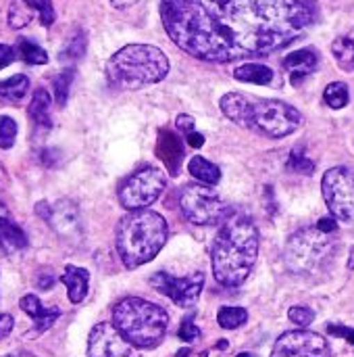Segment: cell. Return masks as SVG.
<instances>
[{
	"mask_svg": "<svg viewBox=\"0 0 354 357\" xmlns=\"http://www.w3.org/2000/svg\"><path fill=\"white\" fill-rule=\"evenodd\" d=\"M23 4L31 10V13H38L40 17V23L50 27L56 19V13H54V6H52V0H23Z\"/></svg>",
	"mask_w": 354,
	"mask_h": 357,
	"instance_id": "cell-32",
	"label": "cell"
},
{
	"mask_svg": "<svg viewBox=\"0 0 354 357\" xmlns=\"http://www.w3.org/2000/svg\"><path fill=\"white\" fill-rule=\"evenodd\" d=\"M321 192L332 218L340 222H354V169L340 165L325 172Z\"/></svg>",
	"mask_w": 354,
	"mask_h": 357,
	"instance_id": "cell-10",
	"label": "cell"
},
{
	"mask_svg": "<svg viewBox=\"0 0 354 357\" xmlns=\"http://www.w3.org/2000/svg\"><path fill=\"white\" fill-rule=\"evenodd\" d=\"M27 245H29L27 234L13 220V213L8 211V207L0 201V249L4 253H17V251H23Z\"/></svg>",
	"mask_w": 354,
	"mask_h": 357,
	"instance_id": "cell-16",
	"label": "cell"
},
{
	"mask_svg": "<svg viewBox=\"0 0 354 357\" xmlns=\"http://www.w3.org/2000/svg\"><path fill=\"white\" fill-rule=\"evenodd\" d=\"M35 213L56 232L58 238H65L69 243H77L83 236L81 226V211L77 203L71 199H61L56 203L40 201L35 205Z\"/></svg>",
	"mask_w": 354,
	"mask_h": 357,
	"instance_id": "cell-11",
	"label": "cell"
},
{
	"mask_svg": "<svg viewBox=\"0 0 354 357\" xmlns=\"http://www.w3.org/2000/svg\"><path fill=\"white\" fill-rule=\"evenodd\" d=\"M138 0H111V4L115 6V8H127V6H131V4H136Z\"/></svg>",
	"mask_w": 354,
	"mask_h": 357,
	"instance_id": "cell-44",
	"label": "cell"
},
{
	"mask_svg": "<svg viewBox=\"0 0 354 357\" xmlns=\"http://www.w3.org/2000/svg\"><path fill=\"white\" fill-rule=\"evenodd\" d=\"M348 268L354 270V253H351V259H348Z\"/></svg>",
	"mask_w": 354,
	"mask_h": 357,
	"instance_id": "cell-47",
	"label": "cell"
},
{
	"mask_svg": "<svg viewBox=\"0 0 354 357\" xmlns=\"http://www.w3.org/2000/svg\"><path fill=\"white\" fill-rule=\"evenodd\" d=\"M336 249L338 243L334 234H328L317 226H309L288 238L284 261L296 276H317L334 261Z\"/></svg>",
	"mask_w": 354,
	"mask_h": 357,
	"instance_id": "cell-6",
	"label": "cell"
},
{
	"mask_svg": "<svg viewBox=\"0 0 354 357\" xmlns=\"http://www.w3.org/2000/svg\"><path fill=\"white\" fill-rule=\"evenodd\" d=\"M4 357H35V356H31V354H25V351H19V354H10V356H4Z\"/></svg>",
	"mask_w": 354,
	"mask_h": 357,
	"instance_id": "cell-45",
	"label": "cell"
},
{
	"mask_svg": "<svg viewBox=\"0 0 354 357\" xmlns=\"http://www.w3.org/2000/svg\"><path fill=\"white\" fill-rule=\"evenodd\" d=\"M332 54L344 71H354V29L332 42Z\"/></svg>",
	"mask_w": 354,
	"mask_h": 357,
	"instance_id": "cell-24",
	"label": "cell"
},
{
	"mask_svg": "<svg viewBox=\"0 0 354 357\" xmlns=\"http://www.w3.org/2000/svg\"><path fill=\"white\" fill-rule=\"evenodd\" d=\"M29 92V77L17 73L13 77L0 79V102L4 105H19Z\"/></svg>",
	"mask_w": 354,
	"mask_h": 357,
	"instance_id": "cell-20",
	"label": "cell"
},
{
	"mask_svg": "<svg viewBox=\"0 0 354 357\" xmlns=\"http://www.w3.org/2000/svg\"><path fill=\"white\" fill-rule=\"evenodd\" d=\"M240 126L267 138H286L303 126V115L296 107L284 100L248 98Z\"/></svg>",
	"mask_w": 354,
	"mask_h": 357,
	"instance_id": "cell-7",
	"label": "cell"
},
{
	"mask_svg": "<svg viewBox=\"0 0 354 357\" xmlns=\"http://www.w3.org/2000/svg\"><path fill=\"white\" fill-rule=\"evenodd\" d=\"M188 172H190L192 178H196L200 184H207V186H215L221 180V169L215 163H211L209 159L200 157V155H196V157L190 159Z\"/></svg>",
	"mask_w": 354,
	"mask_h": 357,
	"instance_id": "cell-22",
	"label": "cell"
},
{
	"mask_svg": "<svg viewBox=\"0 0 354 357\" xmlns=\"http://www.w3.org/2000/svg\"><path fill=\"white\" fill-rule=\"evenodd\" d=\"M73 77H75V69H65L61 71L56 77H54V96H56V105L58 107H65L67 105V98H69V90H71V84H73Z\"/></svg>",
	"mask_w": 354,
	"mask_h": 357,
	"instance_id": "cell-31",
	"label": "cell"
},
{
	"mask_svg": "<svg viewBox=\"0 0 354 357\" xmlns=\"http://www.w3.org/2000/svg\"><path fill=\"white\" fill-rule=\"evenodd\" d=\"M246 105H248V98H246L244 94H240V92H227V94H223L221 100H219V107H221L223 115H225L227 119L236 121V123L242 121V115H244Z\"/></svg>",
	"mask_w": 354,
	"mask_h": 357,
	"instance_id": "cell-25",
	"label": "cell"
},
{
	"mask_svg": "<svg viewBox=\"0 0 354 357\" xmlns=\"http://www.w3.org/2000/svg\"><path fill=\"white\" fill-rule=\"evenodd\" d=\"M179 207L186 220L196 226H215L230 215L219 192L207 184H186L179 192Z\"/></svg>",
	"mask_w": 354,
	"mask_h": 357,
	"instance_id": "cell-8",
	"label": "cell"
},
{
	"mask_svg": "<svg viewBox=\"0 0 354 357\" xmlns=\"http://www.w3.org/2000/svg\"><path fill=\"white\" fill-rule=\"evenodd\" d=\"M317 228L323 230V232H328V234H336V230H338V220H336V218H321V220L317 222Z\"/></svg>",
	"mask_w": 354,
	"mask_h": 357,
	"instance_id": "cell-40",
	"label": "cell"
},
{
	"mask_svg": "<svg viewBox=\"0 0 354 357\" xmlns=\"http://www.w3.org/2000/svg\"><path fill=\"white\" fill-rule=\"evenodd\" d=\"M177 357H192V351H190V349H182V351L177 354Z\"/></svg>",
	"mask_w": 354,
	"mask_h": 357,
	"instance_id": "cell-46",
	"label": "cell"
},
{
	"mask_svg": "<svg viewBox=\"0 0 354 357\" xmlns=\"http://www.w3.org/2000/svg\"><path fill=\"white\" fill-rule=\"evenodd\" d=\"M186 142H188L192 149H200V146L204 144V136L198 134V132H190V134H186Z\"/></svg>",
	"mask_w": 354,
	"mask_h": 357,
	"instance_id": "cell-42",
	"label": "cell"
},
{
	"mask_svg": "<svg viewBox=\"0 0 354 357\" xmlns=\"http://www.w3.org/2000/svg\"><path fill=\"white\" fill-rule=\"evenodd\" d=\"M328 333H330V335H334V337L346 339L348 343H353V345H354V331H353V328H346V326H334V324H330V326H328Z\"/></svg>",
	"mask_w": 354,
	"mask_h": 357,
	"instance_id": "cell-37",
	"label": "cell"
},
{
	"mask_svg": "<svg viewBox=\"0 0 354 357\" xmlns=\"http://www.w3.org/2000/svg\"><path fill=\"white\" fill-rule=\"evenodd\" d=\"M156 155L167 165L169 174L177 176L179 167H182V161L186 157L184 140L175 132H171V130H161L159 132V140H156Z\"/></svg>",
	"mask_w": 354,
	"mask_h": 357,
	"instance_id": "cell-15",
	"label": "cell"
},
{
	"mask_svg": "<svg viewBox=\"0 0 354 357\" xmlns=\"http://www.w3.org/2000/svg\"><path fill=\"white\" fill-rule=\"evenodd\" d=\"M6 184H8V176H6V169H4L2 163H0V195L6 190Z\"/></svg>",
	"mask_w": 354,
	"mask_h": 357,
	"instance_id": "cell-43",
	"label": "cell"
},
{
	"mask_svg": "<svg viewBox=\"0 0 354 357\" xmlns=\"http://www.w3.org/2000/svg\"><path fill=\"white\" fill-rule=\"evenodd\" d=\"M150 284L154 291H159L161 295L169 297L175 305L179 307H192L196 305L202 287H204V274L196 272L192 276L186 278H177L169 272H156L150 278Z\"/></svg>",
	"mask_w": 354,
	"mask_h": 357,
	"instance_id": "cell-12",
	"label": "cell"
},
{
	"mask_svg": "<svg viewBox=\"0 0 354 357\" xmlns=\"http://www.w3.org/2000/svg\"><path fill=\"white\" fill-rule=\"evenodd\" d=\"M50 105H52L50 94L44 88H38L33 92L31 100H29V107H27V113H29V117L33 119L35 126L50 128V123H52L50 121Z\"/></svg>",
	"mask_w": 354,
	"mask_h": 357,
	"instance_id": "cell-21",
	"label": "cell"
},
{
	"mask_svg": "<svg viewBox=\"0 0 354 357\" xmlns=\"http://www.w3.org/2000/svg\"><path fill=\"white\" fill-rule=\"evenodd\" d=\"M165 186H167V174L159 167L144 165V167L136 169L134 174H129L121 182V186L117 190L119 203L127 211L146 209L163 195Z\"/></svg>",
	"mask_w": 354,
	"mask_h": 357,
	"instance_id": "cell-9",
	"label": "cell"
},
{
	"mask_svg": "<svg viewBox=\"0 0 354 357\" xmlns=\"http://www.w3.org/2000/svg\"><path fill=\"white\" fill-rule=\"evenodd\" d=\"M288 318H290L296 326L307 328V326H311V324H313V320H315V312H313L311 307H305V305H294V307H290Z\"/></svg>",
	"mask_w": 354,
	"mask_h": 357,
	"instance_id": "cell-35",
	"label": "cell"
},
{
	"mask_svg": "<svg viewBox=\"0 0 354 357\" xmlns=\"http://www.w3.org/2000/svg\"><path fill=\"white\" fill-rule=\"evenodd\" d=\"M319 65V56L313 48H303V50H294L284 59V69L290 73L292 84H298L300 79H305L309 73H313Z\"/></svg>",
	"mask_w": 354,
	"mask_h": 357,
	"instance_id": "cell-18",
	"label": "cell"
},
{
	"mask_svg": "<svg viewBox=\"0 0 354 357\" xmlns=\"http://www.w3.org/2000/svg\"><path fill=\"white\" fill-rule=\"evenodd\" d=\"M31 21V10L23 4V0H15V4L8 8V25L19 29Z\"/></svg>",
	"mask_w": 354,
	"mask_h": 357,
	"instance_id": "cell-34",
	"label": "cell"
},
{
	"mask_svg": "<svg viewBox=\"0 0 354 357\" xmlns=\"http://www.w3.org/2000/svg\"><path fill=\"white\" fill-rule=\"evenodd\" d=\"M323 100L328 107L332 109H344L351 100V94H348V86L344 82H332L325 92H323Z\"/></svg>",
	"mask_w": 354,
	"mask_h": 357,
	"instance_id": "cell-28",
	"label": "cell"
},
{
	"mask_svg": "<svg viewBox=\"0 0 354 357\" xmlns=\"http://www.w3.org/2000/svg\"><path fill=\"white\" fill-rule=\"evenodd\" d=\"M88 357H134V347L115 324L100 322L88 337Z\"/></svg>",
	"mask_w": 354,
	"mask_h": 357,
	"instance_id": "cell-14",
	"label": "cell"
},
{
	"mask_svg": "<svg viewBox=\"0 0 354 357\" xmlns=\"http://www.w3.org/2000/svg\"><path fill=\"white\" fill-rule=\"evenodd\" d=\"M17 54L21 56V61H25L27 65H46L48 63V54H46V50L40 46V44H35V42H31V40H25V38H21L19 42H17Z\"/></svg>",
	"mask_w": 354,
	"mask_h": 357,
	"instance_id": "cell-26",
	"label": "cell"
},
{
	"mask_svg": "<svg viewBox=\"0 0 354 357\" xmlns=\"http://www.w3.org/2000/svg\"><path fill=\"white\" fill-rule=\"evenodd\" d=\"M113 324L131 347L154 349L169 331V314L146 299L125 297L113 307Z\"/></svg>",
	"mask_w": 354,
	"mask_h": 357,
	"instance_id": "cell-5",
	"label": "cell"
},
{
	"mask_svg": "<svg viewBox=\"0 0 354 357\" xmlns=\"http://www.w3.org/2000/svg\"><path fill=\"white\" fill-rule=\"evenodd\" d=\"M175 126H177V130H179V132L190 134V132H194V117H190V115L182 113V115H177Z\"/></svg>",
	"mask_w": 354,
	"mask_h": 357,
	"instance_id": "cell-39",
	"label": "cell"
},
{
	"mask_svg": "<svg viewBox=\"0 0 354 357\" xmlns=\"http://www.w3.org/2000/svg\"><path fill=\"white\" fill-rule=\"evenodd\" d=\"M169 73L167 54L152 44H127L106 63V79L121 90H140L165 79Z\"/></svg>",
	"mask_w": 354,
	"mask_h": 357,
	"instance_id": "cell-4",
	"label": "cell"
},
{
	"mask_svg": "<svg viewBox=\"0 0 354 357\" xmlns=\"http://www.w3.org/2000/svg\"><path fill=\"white\" fill-rule=\"evenodd\" d=\"M15 59V48L6 46V44H0V69H4L6 65H10Z\"/></svg>",
	"mask_w": 354,
	"mask_h": 357,
	"instance_id": "cell-41",
	"label": "cell"
},
{
	"mask_svg": "<svg viewBox=\"0 0 354 357\" xmlns=\"http://www.w3.org/2000/svg\"><path fill=\"white\" fill-rule=\"evenodd\" d=\"M198 337H200V328L194 324V316L184 318V322L179 326V339L186 341V343H194Z\"/></svg>",
	"mask_w": 354,
	"mask_h": 357,
	"instance_id": "cell-36",
	"label": "cell"
},
{
	"mask_svg": "<svg viewBox=\"0 0 354 357\" xmlns=\"http://www.w3.org/2000/svg\"><path fill=\"white\" fill-rule=\"evenodd\" d=\"M19 307L33 320V335L46 333L61 318L58 307H44L35 295H23L21 301H19Z\"/></svg>",
	"mask_w": 354,
	"mask_h": 357,
	"instance_id": "cell-17",
	"label": "cell"
},
{
	"mask_svg": "<svg viewBox=\"0 0 354 357\" xmlns=\"http://www.w3.org/2000/svg\"><path fill=\"white\" fill-rule=\"evenodd\" d=\"M86 46H88L86 33H83V31H77L73 38L67 40V44H65V48L61 50L58 56H61L63 61H77V59H81V56L86 54Z\"/></svg>",
	"mask_w": 354,
	"mask_h": 357,
	"instance_id": "cell-30",
	"label": "cell"
},
{
	"mask_svg": "<svg viewBox=\"0 0 354 357\" xmlns=\"http://www.w3.org/2000/svg\"><path fill=\"white\" fill-rule=\"evenodd\" d=\"M169 226L165 218L150 209L129 211L117 226V253L125 268L134 270L152 261L165 247Z\"/></svg>",
	"mask_w": 354,
	"mask_h": 357,
	"instance_id": "cell-3",
	"label": "cell"
},
{
	"mask_svg": "<svg viewBox=\"0 0 354 357\" xmlns=\"http://www.w3.org/2000/svg\"><path fill=\"white\" fill-rule=\"evenodd\" d=\"M234 77L240 82H248V84H259V86H267L273 82V69L261 63H244L240 67H236Z\"/></svg>",
	"mask_w": 354,
	"mask_h": 357,
	"instance_id": "cell-23",
	"label": "cell"
},
{
	"mask_svg": "<svg viewBox=\"0 0 354 357\" xmlns=\"http://www.w3.org/2000/svg\"><path fill=\"white\" fill-rule=\"evenodd\" d=\"M271 357H332V349L325 337L317 333L288 331L275 341Z\"/></svg>",
	"mask_w": 354,
	"mask_h": 357,
	"instance_id": "cell-13",
	"label": "cell"
},
{
	"mask_svg": "<svg viewBox=\"0 0 354 357\" xmlns=\"http://www.w3.org/2000/svg\"><path fill=\"white\" fill-rule=\"evenodd\" d=\"M61 282L67 287V295L71 303H81L88 295L90 287V272L77 266H65V274L61 276Z\"/></svg>",
	"mask_w": 354,
	"mask_h": 357,
	"instance_id": "cell-19",
	"label": "cell"
},
{
	"mask_svg": "<svg viewBox=\"0 0 354 357\" xmlns=\"http://www.w3.org/2000/svg\"><path fill=\"white\" fill-rule=\"evenodd\" d=\"M161 19L188 54L230 63L292 44L313 13L303 0H161Z\"/></svg>",
	"mask_w": 354,
	"mask_h": 357,
	"instance_id": "cell-1",
	"label": "cell"
},
{
	"mask_svg": "<svg viewBox=\"0 0 354 357\" xmlns=\"http://www.w3.org/2000/svg\"><path fill=\"white\" fill-rule=\"evenodd\" d=\"M13 326H15L13 316L10 314H0V341L6 339L13 333Z\"/></svg>",
	"mask_w": 354,
	"mask_h": 357,
	"instance_id": "cell-38",
	"label": "cell"
},
{
	"mask_svg": "<svg viewBox=\"0 0 354 357\" xmlns=\"http://www.w3.org/2000/svg\"><path fill=\"white\" fill-rule=\"evenodd\" d=\"M259 257V230L242 213H230L213 241V276L225 289L244 284Z\"/></svg>",
	"mask_w": 354,
	"mask_h": 357,
	"instance_id": "cell-2",
	"label": "cell"
},
{
	"mask_svg": "<svg viewBox=\"0 0 354 357\" xmlns=\"http://www.w3.org/2000/svg\"><path fill=\"white\" fill-rule=\"evenodd\" d=\"M17 121L8 115H0V149H10L17 140Z\"/></svg>",
	"mask_w": 354,
	"mask_h": 357,
	"instance_id": "cell-33",
	"label": "cell"
},
{
	"mask_svg": "<svg viewBox=\"0 0 354 357\" xmlns=\"http://www.w3.org/2000/svg\"><path fill=\"white\" fill-rule=\"evenodd\" d=\"M286 167L294 174H305V176H311L315 172V163L307 157L305 149L303 146H294L288 155V161H286Z\"/></svg>",
	"mask_w": 354,
	"mask_h": 357,
	"instance_id": "cell-29",
	"label": "cell"
},
{
	"mask_svg": "<svg viewBox=\"0 0 354 357\" xmlns=\"http://www.w3.org/2000/svg\"><path fill=\"white\" fill-rule=\"evenodd\" d=\"M217 322L225 331H236V328H240V326H244L248 322V312L244 307L225 305V307H221L217 312Z\"/></svg>",
	"mask_w": 354,
	"mask_h": 357,
	"instance_id": "cell-27",
	"label": "cell"
}]
</instances>
